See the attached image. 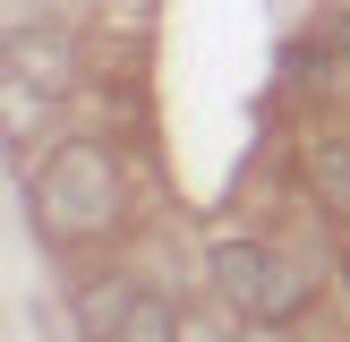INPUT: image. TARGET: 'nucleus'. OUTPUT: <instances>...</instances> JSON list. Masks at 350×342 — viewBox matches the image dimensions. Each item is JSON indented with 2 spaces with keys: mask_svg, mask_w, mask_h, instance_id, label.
Here are the masks:
<instances>
[{
  "mask_svg": "<svg viewBox=\"0 0 350 342\" xmlns=\"http://www.w3.org/2000/svg\"><path fill=\"white\" fill-rule=\"evenodd\" d=\"M34 222H43L60 248H85V239L111 231L120 222V163H111V146L60 137V146L43 154V171H34Z\"/></svg>",
  "mask_w": 350,
  "mask_h": 342,
  "instance_id": "obj_1",
  "label": "nucleus"
},
{
  "mask_svg": "<svg viewBox=\"0 0 350 342\" xmlns=\"http://www.w3.org/2000/svg\"><path fill=\"white\" fill-rule=\"evenodd\" d=\"M214 282L231 308H248V317H265V291H273V256L256 248V239H222L214 248Z\"/></svg>",
  "mask_w": 350,
  "mask_h": 342,
  "instance_id": "obj_2",
  "label": "nucleus"
},
{
  "mask_svg": "<svg viewBox=\"0 0 350 342\" xmlns=\"http://www.w3.org/2000/svg\"><path fill=\"white\" fill-rule=\"evenodd\" d=\"M9 77H26V86H68V43L60 34H9Z\"/></svg>",
  "mask_w": 350,
  "mask_h": 342,
  "instance_id": "obj_3",
  "label": "nucleus"
},
{
  "mask_svg": "<svg viewBox=\"0 0 350 342\" xmlns=\"http://www.w3.org/2000/svg\"><path fill=\"white\" fill-rule=\"evenodd\" d=\"M103 342H180V317H171L163 300H146V291H137V300L120 308V325H111Z\"/></svg>",
  "mask_w": 350,
  "mask_h": 342,
  "instance_id": "obj_4",
  "label": "nucleus"
},
{
  "mask_svg": "<svg viewBox=\"0 0 350 342\" xmlns=\"http://www.w3.org/2000/svg\"><path fill=\"white\" fill-rule=\"evenodd\" d=\"M308 171H317L325 205H342V214H350V137H317V146H308Z\"/></svg>",
  "mask_w": 350,
  "mask_h": 342,
  "instance_id": "obj_5",
  "label": "nucleus"
},
{
  "mask_svg": "<svg viewBox=\"0 0 350 342\" xmlns=\"http://www.w3.org/2000/svg\"><path fill=\"white\" fill-rule=\"evenodd\" d=\"M299 300H308V282H299L291 265H273V291H265V317H291Z\"/></svg>",
  "mask_w": 350,
  "mask_h": 342,
  "instance_id": "obj_6",
  "label": "nucleus"
},
{
  "mask_svg": "<svg viewBox=\"0 0 350 342\" xmlns=\"http://www.w3.org/2000/svg\"><path fill=\"white\" fill-rule=\"evenodd\" d=\"M180 342H222V334H214V325H197V317H188V325H180Z\"/></svg>",
  "mask_w": 350,
  "mask_h": 342,
  "instance_id": "obj_7",
  "label": "nucleus"
},
{
  "mask_svg": "<svg viewBox=\"0 0 350 342\" xmlns=\"http://www.w3.org/2000/svg\"><path fill=\"white\" fill-rule=\"evenodd\" d=\"M342 291H350V256H342Z\"/></svg>",
  "mask_w": 350,
  "mask_h": 342,
  "instance_id": "obj_8",
  "label": "nucleus"
}]
</instances>
